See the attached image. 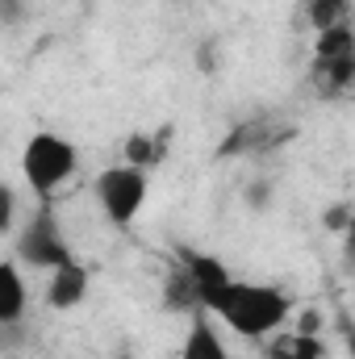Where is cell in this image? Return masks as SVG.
<instances>
[{"mask_svg":"<svg viewBox=\"0 0 355 359\" xmlns=\"http://www.w3.org/2000/svg\"><path fill=\"white\" fill-rule=\"evenodd\" d=\"M305 13L314 29H330V25L351 21V0H305Z\"/></svg>","mask_w":355,"mask_h":359,"instance_id":"13","label":"cell"},{"mask_svg":"<svg viewBox=\"0 0 355 359\" xmlns=\"http://www.w3.org/2000/svg\"><path fill=\"white\" fill-rule=\"evenodd\" d=\"M267 359H326L322 334H301V330H276L264 339Z\"/></svg>","mask_w":355,"mask_h":359,"instance_id":"9","label":"cell"},{"mask_svg":"<svg viewBox=\"0 0 355 359\" xmlns=\"http://www.w3.org/2000/svg\"><path fill=\"white\" fill-rule=\"evenodd\" d=\"M80 168V151L72 138L55 134V130H38L25 138L21 147V180L38 201H51Z\"/></svg>","mask_w":355,"mask_h":359,"instance_id":"2","label":"cell"},{"mask_svg":"<svg viewBox=\"0 0 355 359\" xmlns=\"http://www.w3.org/2000/svg\"><path fill=\"white\" fill-rule=\"evenodd\" d=\"M88 284H92L88 268H84L80 259H67V264H59V268L46 271V305H51L55 313H67V309L84 305Z\"/></svg>","mask_w":355,"mask_h":359,"instance_id":"6","label":"cell"},{"mask_svg":"<svg viewBox=\"0 0 355 359\" xmlns=\"http://www.w3.org/2000/svg\"><path fill=\"white\" fill-rule=\"evenodd\" d=\"M243 201H247V205H251L255 213H264L267 201H272V184H267V180H255V184H251V188L243 192Z\"/></svg>","mask_w":355,"mask_h":359,"instance_id":"16","label":"cell"},{"mask_svg":"<svg viewBox=\"0 0 355 359\" xmlns=\"http://www.w3.org/2000/svg\"><path fill=\"white\" fill-rule=\"evenodd\" d=\"M147 192H151V172H142L134 163H113L92 180V196H96L105 222L117 226V230L138 222V213L147 205Z\"/></svg>","mask_w":355,"mask_h":359,"instance_id":"3","label":"cell"},{"mask_svg":"<svg viewBox=\"0 0 355 359\" xmlns=\"http://www.w3.org/2000/svg\"><path fill=\"white\" fill-rule=\"evenodd\" d=\"M17 259L38 271H51L59 264H67V259H76V251L67 243V230H63V222H59L51 201H38V209L21 222V230H17Z\"/></svg>","mask_w":355,"mask_h":359,"instance_id":"4","label":"cell"},{"mask_svg":"<svg viewBox=\"0 0 355 359\" xmlns=\"http://www.w3.org/2000/svg\"><path fill=\"white\" fill-rule=\"evenodd\" d=\"M314 76L322 96H343L355 80V59H314Z\"/></svg>","mask_w":355,"mask_h":359,"instance_id":"10","label":"cell"},{"mask_svg":"<svg viewBox=\"0 0 355 359\" xmlns=\"http://www.w3.org/2000/svg\"><path fill=\"white\" fill-rule=\"evenodd\" d=\"M314 59H355L351 21H343V25H330V29H318V46H314Z\"/></svg>","mask_w":355,"mask_h":359,"instance_id":"11","label":"cell"},{"mask_svg":"<svg viewBox=\"0 0 355 359\" xmlns=\"http://www.w3.org/2000/svg\"><path fill=\"white\" fill-rule=\"evenodd\" d=\"M159 159H163V138H155V134H130V138H126L121 163H134V168L151 172Z\"/></svg>","mask_w":355,"mask_h":359,"instance_id":"12","label":"cell"},{"mask_svg":"<svg viewBox=\"0 0 355 359\" xmlns=\"http://www.w3.org/2000/svg\"><path fill=\"white\" fill-rule=\"evenodd\" d=\"M29 17V0H0V25H21Z\"/></svg>","mask_w":355,"mask_h":359,"instance_id":"15","label":"cell"},{"mask_svg":"<svg viewBox=\"0 0 355 359\" xmlns=\"http://www.w3.org/2000/svg\"><path fill=\"white\" fill-rule=\"evenodd\" d=\"M180 359H234V355H230L222 330L209 322V313H196L184 343H180Z\"/></svg>","mask_w":355,"mask_h":359,"instance_id":"7","label":"cell"},{"mask_svg":"<svg viewBox=\"0 0 355 359\" xmlns=\"http://www.w3.org/2000/svg\"><path fill=\"white\" fill-rule=\"evenodd\" d=\"M326 226L343 230V226H347V205H335V209H330V217H326Z\"/></svg>","mask_w":355,"mask_h":359,"instance_id":"17","label":"cell"},{"mask_svg":"<svg viewBox=\"0 0 355 359\" xmlns=\"http://www.w3.org/2000/svg\"><path fill=\"white\" fill-rule=\"evenodd\" d=\"M25 305H29V288H25L21 268L13 259H0V330L17 326L25 318Z\"/></svg>","mask_w":355,"mask_h":359,"instance_id":"8","label":"cell"},{"mask_svg":"<svg viewBox=\"0 0 355 359\" xmlns=\"http://www.w3.org/2000/svg\"><path fill=\"white\" fill-rule=\"evenodd\" d=\"M17 222V192L8 184H0V234H8Z\"/></svg>","mask_w":355,"mask_h":359,"instance_id":"14","label":"cell"},{"mask_svg":"<svg viewBox=\"0 0 355 359\" xmlns=\"http://www.w3.org/2000/svg\"><path fill=\"white\" fill-rule=\"evenodd\" d=\"M180 276L188 280V292H192V305L213 313V305L222 301V292L230 288L234 271L226 268L217 255H205V251H180Z\"/></svg>","mask_w":355,"mask_h":359,"instance_id":"5","label":"cell"},{"mask_svg":"<svg viewBox=\"0 0 355 359\" xmlns=\"http://www.w3.org/2000/svg\"><path fill=\"white\" fill-rule=\"evenodd\" d=\"M213 313L222 318V326H230L239 339L264 343L267 334H276L288 313H293V297L276 284H255V280H230V288L222 292V301L213 305Z\"/></svg>","mask_w":355,"mask_h":359,"instance_id":"1","label":"cell"}]
</instances>
